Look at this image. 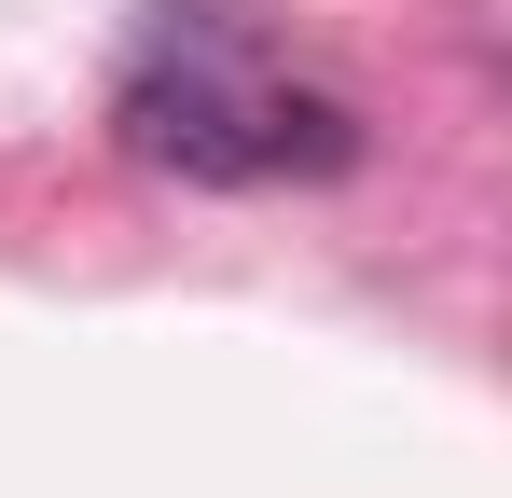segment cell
Masks as SVG:
<instances>
[{
	"label": "cell",
	"instance_id": "6da1fadb",
	"mask_svg": "<svg viewBox=\"0 0 512 498\" xmlns=\"http://www.w3.org/2000/svg\"><path fill=\"white\" fill-rule=\"evenodd\" d=\"M222 42H236L222 0H167V28L139 42V70L111 97V139L153 180H194V194H236L250 180V83L222 70Z\"/></svg>",
	"mask_w": 512,
	"mask_h": 498
},
{
	"label": "cell",
	"instance_id": "7a4b0ae2",
	"mask_svg": "<svg viewBox=\"0 0 512 498\" xmlns=\"http://www.w3.org/2000/svg\"><path fill=\"white\" fill-rule=\"evenodd\" d=\"M360 166V111L319 83H250V180H346Z\"/></svg>",
	"mask_w": 512,
	"mask_h": 498
}]
</instances>
